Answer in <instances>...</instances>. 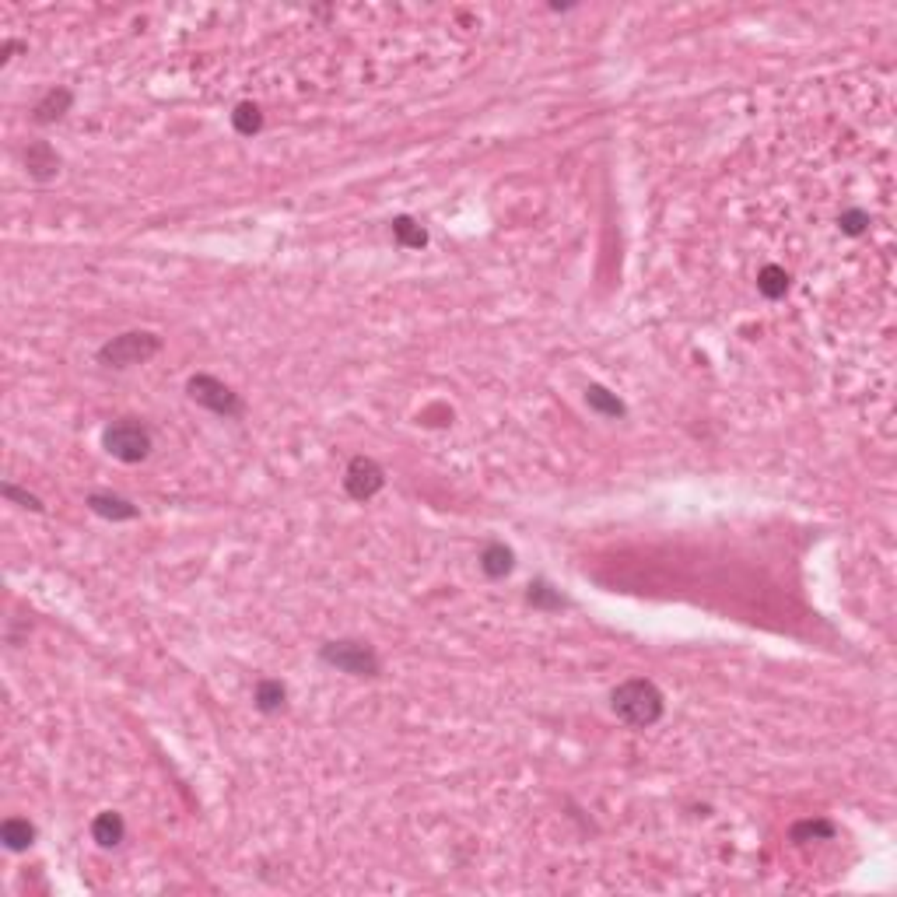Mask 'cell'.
<instances>
[{"mask_svg": "<svg viewBox=\"0 0 897 897\" xmlns=\"http://www.w3.org/2000/svg\"><path fill=\"white\" fill-rule=\"evenodd\" d=\"M610 708H613V715H617L621 723H628L631 729H649L663 719L666 698H663V691L655 687L653 680L631 677L613 687Z\"/></svg>", "mask_w": 897, "mask_h": 897, "instance_id": "6da1fadb", "label": "cell"}, {"mask_svg": "<svg viewBox=\"0 0 897 897\" xmlns=\"http://www.w3.org/2000/svg\"><path fill=\"white\" fill-rule=\"evenodd\" d=\"M162 347H165V340L151 330H126V334L105 340L98 347V362L105 368H134V364L151 362Z\"/></svg>", "mask_w": 897, "mask_h": 897, "instance_id": "7a4b0ae2", "label": "cell"}, {"mask_svg": "<svg viewBox=\"0 0 897 897\" xmlns=\"http://www.w3.org/2000/svg\"><path fill=\"white\" fill-rule=\"evenodd\" d=\"M319 659L326 666H334L340 673L351 677H379L383 673V659L368 642H354V638H340V642H326L319 649Z\"/></svg>", "mask_w": 897, "mask_h": 897, "instance_id": "3957f363", "label": "cell"}, {"mask_svg": "<svg viewBox=\"0 0 897 897\" xmlns=\"http://www.w3.org/2000/svg\"><path fill=\"white\" fill-rule=\"evenodd\" d=\"M102 445H105V453H109L113 460H120V463H145L147 456H151V449H154L151 432H147L141 421H134V417L113 421V424L102 432Z\"/></svg>", "mask_w": 897, "mask_h": 897, "instance_id": "277c9868", "label": "cell"}, {"mask_svg": "<svg viewBox=\"0 0 897 897\" xmlns=\"http://www.w3.org/2000/svg\"><path fill=\"white\" fill-rule=\"evenodd\" d=\"M186 393H190V400H194L196 407L218 414V417H243L245 414L243 396L228 386V383H221V379H214V375H207V372L194 375V379L186 383Z\"/></svg>", "mask_w": 897, "mask_h": 897, "instance_id": "5b68a950", "label": "cell"}, {"mask_svg": "<svg viewBox=\"0 0 897 897\" xmlns=\"http://www.w3.org/2000/svg\"><path fill=\"white\" fill-rule=\"evenodd\" d=\"M383 487H386V470L372 460V456H354V460L347 463V470H344V491H347V498L372 502Z\"/></svg>", "mask_w": 897, "mask_h": 897, "instance_id": "8992f818", "label": "cell"}, {"mask_svg": "<svg viewBox=\"0 0 897 897\" xmlns=\"http://www.w3.org/2000/svg\"><path fill=\"white\" fill-rule=\"evenodd\" d=\"M60 154H56V147L49 145V141H32V145L25 147V169L28 175L35 179V183H49V179H56L60 175Z\"/></svg>", "mask_w": 897, "mask_h": 897, "instance_id": "52a82bcc", "label": "cell"}, {"mask_svg": "<svg viewBox=\"0 0 897 897\" xmlns=\"http://www.w3.org/2000/svg\"><path fill=\"white\" fill-rule=\"evenodd\" d=\"M85 505L95 512V515H102V519H113V523H130V519L141 515L134 502H126L120 494H109V491H92L85 498Z\"/></svg>", "mask_w": 897, "mask_h": 897, "instance_id": "ba28073f", "label": "cell"}, {"mask_svg": "<svg viewBox=\"0 0 897 897\" xmlns=\"http://www.w3.org/2000/svg\"><path fill=\"white\" fill-rule=\"evenodd\" d=\"M74 105V92L71 88H49L46 95L35 102V109H32V120L39 123V126H49V123L64 120L67 113H71Z\"/></svg>", "mask_w": 897, "mask_h": 897, "instance_id": "9c48e42d", "label": "cell"}, {"mask_svg": "<svg viewBox=\"0 0 897 897\" xmlns=\"http://www.w3.org/2000/svg\"><path fill=\"white\" fill-rule=\"evenodd\" d=\"M512 568H515V551L505 547L502 540H491L484 551H481V572L487 579H505Z\"/></svg>", "mask_w": 897, "mask_h": 897, "instance_id": "30bf717a", "label": "cell"}, {"mask_svg": "<svg viewBox=\"0 0 897 897\" xmlns=\"http://www.w3.org/2000/svg\"><path fill=\"white\" fill-rule=\"evenodd\" d=\"M92 838H95L102 849H116L123 838H126V824L116 810H102L95 821H92Z\"/></svg>", "mask_w": 897, "mask_h": 897, "instance_id": "8fae6325", "label": "cell"}, {"mask_svg": "<svg viewBox=\"0 0 897 897\" xmlns=\"http://www.w3.org/2000/svg\"><path fill=\"white\" fill-rule=\"evenodd\" d=\"M253 702H256V708H260L264 715H277V712H284V704H288V687H284L281 680L264 677L256 683V691H253Z\"/></svg>", "mask_w": 897, "mask_h": 897, "instance_id": "7c38bea8", "label": "cell"}, {"mask_svg": "<svg viewBox=\"0 0 897 897\" xmlns=\"http://www.w3.org/2000/svg\"><path fill=\"white\" fill-rule=\"evenodd\" d=\"M585 404H589V411H596L600 417H613V421L628 414L624 400L617 393H610L606 386H600V383H589L585 386Z\"/></svg>", "mask_w": 897, "mask_h": 897, "instance_id": "4fadbf2b", "label": "cell"}, {"mask_svg": "<svg viewBox=\"0 0 897 897\" xmlns=\"http://www.w3.org/2000/svg\"><path fill=\"white\" fill-rule=\"evenodd\" d=\"M0 842H4V849L7 852L32 849V842H35V824L25 821V817H7V821L0 824Z\"/></svg>", "mask_w": 897, "mask_h": 897, "instance_id": "5bb4252c", "label": "cell"}, {"mask_svg": "<svg viewBox=\"0 0 897 897\" xmlns=\"http://www.w3.org/2000/svg\"><path fill=\"white\" fill-rule=\"evenodd\" d=\"M792 288V277H789V270L778 267V264H768V267L757 270V292L764 294L768 302H778V298H785Z\"/></svg>", "mask_w": 897, "mask_h": 897, "instance_id": "9a60e30c", "label": "cell"}, {"mask_svg": "<svg viewBox=\"0 0 897 897\" xmlns=\"http://www.w3.org/2000/svg\"><path fill=\"white\" fill-rule=\"evenodd\" d=\"M393 239H396V245H404V249H424L428 245V232H424V224H417L414 218L400 214V218L393 221Z\"/></svg>", "mask_w": 897, "mask_h": 897, "instance_id": "2e32d148", "label": "cell"}, {"mask_svg": "<svg viewBox=\"0 0 897 897\" xmlns=\"http://www.w3.org/2000/svg\"><path fill=\"white\" fill-rule=\"evenodd\" d=\"M232 126H235L239 137L260 134V130H264V109H260L256 102H239L235 113H232Z\"/></svg>", "mask_w": 897, "mask_h": 897, "instance_id": "e0dca14e", "label": "cell"}, {"mask_svg": "<svg viewBox=\"0 0 897 897\" xmlns=\"http://www.w3.org/2000/svg\"><path fill=\"white\" fill-rule=\"evenodd\" d=\"M526 603H533L536 610H561V606H564V596H561L547 579H536V583L530 585V593H526Z\"/></svg>", "mask_w": 897, "mask_h": 897, "instance_id": "ac0fdd59", "label": "cell"}, {"mask_svg": "<svg viewBox=\"0 0 897 897\" xmlns=\"http://www.w3.org/2000/svg\"><path fill=\"white\" fill-rule=\"evenodd\" d=\"M813 838L831 842L834 838V824L831 821H800V824L792 827V842H813Z\"/></svg>", "mask_w": 897, "mask_h": 897, "instance_id": "d6986e66", "label": "cell"}, {"mask_svg": "<svg viewBox=\"0 0 897 897\" xmlns=\"http://www.w3.org/2000/svg\"><path fill=\"white\" fill-rule=\"evenodd\" d=\"M838 224H842V232H845V235L859 239V235H862V232L870 228V214H866L862 207H849V211H842Z\"/></svg>", "mask_w": 897, "mask_h": 897, "instance_id": "ffe728a7", "label": "cell"}, {"mask_svg": "<svg viewBox=\"0 0 897 897\" xmlns=\"http://www.w3.org/2000/svg\"><path fill=\"white\" fill-rule=\"evenodd\" d=\"M0 491H4V498H7V502H18V505H22V509H28V512H43V509H46V505H43V502H39L35 494L22 491L18 484H4Z\"/></svg>", "mask_w": 897, "mask_h": 897, "instance_id": "44dd1931", "label": "cell"}, {"mask_svg": "<svg viewBox=\"0 0 897 897\" xmlns=\"http://www.w3.org/2000/svg\"><path fill=\"white\" fill-rule=\"evenodd\" d=\"M18 49H25V43H18V39H7V43H4V49H0V64H7V60H11L15 53H18Z\"/></svg>", "mask_w": 897, "mask_h": 897, "instance_id": "7402d4cb", "label": "cell"}]
</instances>
